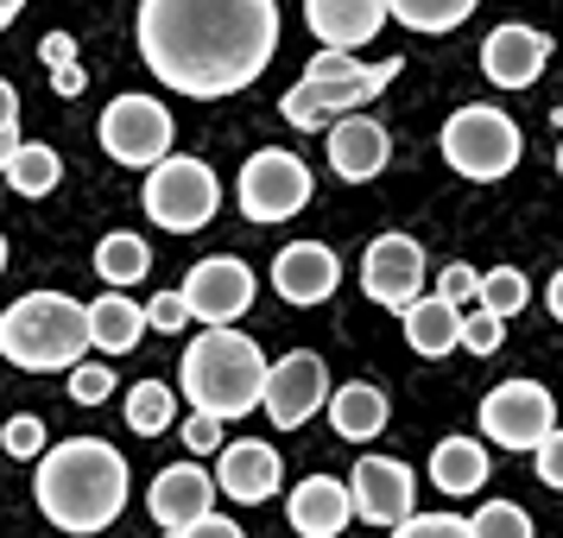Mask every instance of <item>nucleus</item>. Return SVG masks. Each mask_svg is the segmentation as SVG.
I'll return each instance as SVG.
<instances>
[{
	"label": "nucleus",
	"instance_id": "nucleus-1",
	"mask_svg": "<svg viewBox=\"0 0 563 538\" xmlns=\"http://www.w3.org/2000/svg\"><path fill=\"white\" fill-rule=\"evenodd\" d=\"M133 39L165 89L222 102L266 77L279 52V0H140Z\"/></svg>",
	"mask_w": 563,
	"mask_h": 538
},
{
	"label": "nucleus",
	"instance_id": "nucleus-2",
	"mask_svg": "<svg viewBox=\"0 0 563 538\" xmlns=\"http://www.w3.org/2000/svg\"><path fill=\"white\" fill-rule=\"evenodd\" d=\"M128 487H133L128 457L108 437H64L32 469L38 513L52 519L57 532H77V538L108 532L121 519V507H128Z\"/></svg>",
	"mask_w": 563,
	"mask_h": 538
},
{
	"label": "nucleus",
	"instance_id": "nucleus-3",
	"mask_svg": "<svg viewBox=\"0 0 563 538\" xmlns=\"http://www.w3.org/2000/svg\"><path fill=\"white\" fill-rule=\"evenodd\" d=\"M266 393V355L254 336L241 330H203L197 342H184L178 361V399H190V411L203 418H247Z\"/></svg>",
	"mask_w": 563,
	"mask_h": 538
},
{
	"label": "nucleus",
	"instance_id": "nucleus-4",
	"mask_svg": "<svg viewBox=\"0 0 563 538\" xmlns=\"http://www.w3.org/2000/svg\"><path fill=\"white\" fill-rule=\"evenodd\" d=\"M0 355L20 374H70L89 361V305L70 292H26L0 310Z\"/></svg>",
	"mask_w": 563,
	"mask_h": 538
},
{
	"label": "nucleus",
	"instance_id": "nucleus-5",
	"mask_svg": "<svg viewBox=\"0 0 563 538\" xmlns=\"http://www.w3.org/2000/svg\"><path fill=\"white\" fill-rule=\"evenodd\" d=\"M399 70H406L399 57L361 64V57H349V52H317L305 64V77L285 89L279 114L291 121V128H330V121H342V114H361Z\"/></svg>",
	"mask_w": 563,
	"mask_h": 538
},
{
	"label": "nucleus",
	"instance_id": "nucleus-6",
	"mask_svg": "<svg viewBox=\"0 0 563 538\" xmlns=\"http://www.w3.org/2000/svg\"><path fill=\"white\" fill-rule=\"evenodd\" d=\"M437 146H443V165L456 172V178H475V184H494L507 178L519 153H526V140H519V121H512L507 108L494 102H468L456 108L443 133H437Z\"/></svg>",
	"mask_w": 563,
	"mask_h": 538
},
{
	"label": "nucleus",
	"instance_id": "nucleus-7",
	"mask_svg": "<svg viewBox=\"0 0 563 538\" xmlns=\"http://www.w3.org/2000/svg\"><path fill=\"white\" fill-rule=\"evenodd\" d=\"M140 209H146L153 229H165V234H197V229L216 222V209H222V184H216V172H209L203 158L172 153V158H158L153 172H146V184H140Z\"/></svg>",
	"mask_w": 563,
	"mask_h": 538
},
{
	"label": "nucleus",
	"instance_id": "nucleus-8",
	"mask_svg": "<svg viewBox=\"0 0 563 538\" xmlns=\"http://www.w3.org/2000/svg\"><path fill=\"white\" fill-rule=\"evenodd\" d=\"M310 190H317V178H310L305 158L285 153V146H260V153L241 165V178H234V204H241L247 222L273 229V222H291V216L310 204Z\"/></svg>",
	"mask_w": 563,
	"mask_h": 538
},
{
	"label": "nucleus",
	"instance_id": "nucleus-9",
	"mask_svg": "<svg viewBox=\"0 0 563 538\" xmlns=\"http://www.w3.org/2000/svg\"><path fill=\"white\" fill-rule=\"evenodd\" d=\"M96 140H102V153L114 158V165H128V172H153L158 158H172L178 128H172V108L158 102V96L128 89V96H114V102L102 108Z\"/></svg>",
	"mask_w": 563,
	"mask_h": 538
},
{
	"label": "nucleus",
	"instance_id": "nucleus-10",
	"mask_svg": "<svg viewBox=\"0 0 563 538\" xmlns=\"http://www.w3.org/2000/svg\"><path fill=\"white\" fill-rule=\"evenodd\" d=\"M558 431V393H544L538 381H500L494 393L482 399V437L500 443V450H538L544 437Z\"/></svg>",
	"mask_w": 563,
	"mask_h": 538
},
{
	"label": "nucleus",
	"instance_id": "nucleus-11",
	"mask_svg": "<svg viewBox=\"0 0 563 538\" xmlns=\"http://www.w3.org/2000/svg\"><path fill=\"white\" fill-rule=\"evenodd\" d=\"M178 292H184V310H190L203 330H234V323L247 317V305H254V266L234 260V254H209L184 273Z\"/></svg>",
	"mask_w": 563,
	"mask_h": 538
},
{
	"label": "nucleus",
	"instance_id": "nucleus-12",
	"mask_svg": "<svg viewBox=\"0 0 563 538\" xmlns=\"http://www.w3.org/2000/svg\"><path fill=\"white\" fill-rule=\"evenodd\" d=\"M330 406V367L310 349H291V355L266 361V393H260V411L273 418V431H298L317 411Z\"/></svg>",
	"mask_w": 563,
	"mask_h": 538
},
{
	"label": "nucleus",
	"instance_id": "nucleus-13",
	"mask_svg": "<svg viewBox=\"0 0 563 538\" xmlns=\"http://www.w3.org/2000/svg\"><path fill=\"white\" fill-rule=\"evenodd\" d=\"M349 507H355V519L380 526V532L406 526L411 513H418V475H411V462L361 457L355 475H349Z\"/></svg>",
	"mask_w": 563,
	"mask_h": 538
},
{
	"label": "nucleus",
	"instance_id": "nucleus-14",
	"mask_svg": "<svg viewBox=\"0 0 563 538\" xmlns=\"http://www.w3.org/2000/svg\"><path fill=\"white\" fill-rule=\"evenodd\" d=\"M361 292L386 310H411L424 298V248L411 234H374L361 254Z\"/></svg>",
	"mask_w": 563,
	"mask_h": 538
},
{
	"label": "nucleus",
	"instance_id": "nucleus-15",
	"mask_svg": "<svg viewBox=\"0 0 563 538\" xmlns=\"http://www.w3.org/2000/svg\"><path fill=\"white\" fill-rule=\"evenodd\" d=\"M285 487V462L273 443H260V437H234L222 443V457H216V494H229L241 507H260V501H273Z\"/></svg>",
	"mask_w": 563,
	"mask_h": 538
},
{
	"label": "nucleus",
	"instance_id": "nucleus-16",
	"mask_svg": "<svg viewBox=\"0 0 563 538\" xmlns=\"http://www.w3.org/2000/svg\"><path fill=\"white\" fill-rule=\"evenodd\" d=\"M544 64H551V39L538 26L507 20V26H494L482 39V77L494 83V89H532V83L544 77Z\"/></svg>",
	"mask_w": 563,
	"mask_h": 538
},
{
	"label": "nucleus",
	"instance_id": "nucleus-17",
	"mask_svg": "<svg viewBox=\"0 0 563 538\" xmlns=\"http://www.w3.org/2000/svg\"><path fill=\"white\" fill-rule=\"evenodd\" d=\"M323 146H330V172L342 184H367L393 165V133L374 114H342V121H330L323 128Z\"/></svg>",
	"mask_w": 563,
	"mask_h": 538
},
{
	"label": "nucleus",
	"instance_id": "nucleus-18",
	"mask_svg": "<svg viewBox=\"0 0 563 538\" xmlns=\"http://www.w3.org/2000/svg\"><path fill=\"white\" fill-rule=\"evenodd\" d=\"M146 507H153V519L165 532H184V526H197L203 513H216V475H209L203 462H172V469L153 475Z\"/></svg>",
	"mask_w": 563,
	"mask_h": 538
},
{
	"label": "nucleus",
	"instance_id": "nucleus-19",
	"mask_svg": "<svg viewBox=\"0 0 563 538\" xmlns=\"http://www.w3.org/2000/svg\"><path fill=\"white\" fill-rule=\"evenodd\" d=\"M335 285H342V260H335V248H323V241H291V248H279V260H273V292H279L285 305H323Z\"/></svg>",
	"mask_w": 563,
	"mask_h": 538
},
{
	"label": "nucleus",
	"instance_id": "nucleus-20",
	"mask_svg": "<svg viewBox=\"0 0 563 538\" xmlns=\"http://www.w3.org/2000/svg\"><path fill=\"white\" fill-rule=\"evenodd\" d=\"M285 519H291V532L298 538H342L349 532V482H335V475H305V482L285 494Z\"/></svg>",
	"mask_w": 563,
	"mask_h": 538
},
{
	"label": "nucleus",
	"instance_id": "nucleus-21",
	"mask_svg": "<svg viewBox=\"0 0 563 538\" xmlns=\"http://www.w3.org/2000/svg\"><path fill=\"white\" fill-rule=\"evenodd\" d=\"M305 26L323 39V52L355 57L367 39H380L386 0H305Z\"/></svg>",
	"mask_w": 563,
	"mask_h": 538
},
{
	"label": "nucleus",
	"instance_id": "nucleus-22",
	"mask_svg": "<svg viewBox=\"0 0 563 538\" xmlns=\"http://www.w3.org/2000/svg\"><path fill=\"white\" fill-rule=\"evenodd\" d=\"M386 418H393V406H386V393L374 381L330 386V425L342 443H374L386 431Z\"/></svg>",
	"mask_w": 563,
	"mask_h": 538
},
{
	"label": "nucleus",
	"instance_id": "nucleus-23",
	"mask_svg": "<svg viewBox=\"0 0 563 538\" xmlns=\"http://www.w3.org/2000/svg\"><path fill=\"white\" fill-rule=\"evenodd\" d=\"M140 336H146V305H140V298L102 292V298L89 305V349H102V355H133Z\"/></svg>",
	"mask_w": 563,
	"mask_h": 538
},
{
	"label": "nucleus",
	"instance_id": "nucleus-24",
	"mask_svg": "<svg viewBox=\"0 0 563 538\" xmlns=\"http://www.w3.org/2000/svg\"><path fill=\"white\" fill-rule=\"evenodd\" d=\"M487 443H475V437H443L431 450V487L437 494H475V487H487Z\"/></svg>",
	"mask_w": 563,
	"mask_h": 538
},
{
	"label": "nucleus",
	"instance_id": "nucleus-25",
	"mask_svg": "<svg viewBox=\"0 0 563 538\" xmlns=\"http://www.w3.org/2000/svg\"><path fill=\"white\" fill-rule=\"evenodd\" d=\"M406 317V342H411V355H424V361H443L450 349H456V336H462V310H450L437 292H424L411 310H399Z\"/></svg>",
	"mask_w": 563,
	"mask_h": 538
},
{
	"label": "nucleus",
	"instance_id": "nucleus-26",
	"mask_svg": "<svg viewBox=\"0 0 563 538\" xmlns=\"http://www.w3.org/2000/svg\"><path fill=\"white\" fill-rule=\"evenodd\" d=\"M96 273H102L114 292H133V285L153 273V241H140L133 229H114L96 241Z\"/></svg>",
	"mask_w": 563,
	"mask_h": 538
},
{
	"label": "nucleus",
	"instance_id": "nucleus-27",
	"mask_svg": "<svg viewBox=\"0 0 563 538\" xmlns=\"http://www.w3.org/2000/svg\"><path fill=\"white\" fill-rule=\"evenodd\" d=\"M475 7H482V0H386V20H399L406 32L437 39V32H456Z\"/></svg>",
	"mask_w": 563,
	"mask_h": 538
},
{
	"label": "nucleus",
	"instance_id": "nucleus-28",
	"mask_svg": "<svg viewBox=\"0 0 563 538\" xmlns=\"http://www.w3.org/2000/svg\"><path fill=\"white\" fill-rule=\"evenodd\" d=\"M57 178H64V158L45 146V140H20V153L7 158V184L20 197H52Z\"/></svg>",
	"mask_w": 563,
	"mask_h": 538
},
{
	"label": "nucleus",
	"instance_id": "nucleus-29",
	"mask_svg": "<svg viewBox=\"0 0 563 538\" xmlns=\"http://www.w3.org/2000/svg\"><path fill=\"white\" fill-rule=\"evenodd\" d=\"M172 418H178V393L165 381H140L128 386V431L133 437H158L172 431Z\"/></svg>",
	"mask_w": 563,
	"mask_h": 538
},
{
	"label": "nucleus",
	"instance_id": "nucleus-30",
	"mask_svg": "<svg viewBox=\"0 0 563 538\" xmlns=\"http://www.w3.org/2000/svg\"><path fill=\"white\" fill-rule=\"evenodd\" d=\"M526 298H532V285H526V273L519 266H494V273H482V298H475V310H487V317H519L526 310Z\"/></svg>",
	"mask_w": 563,
	"mask_h": 538
},
{
	"label": "nucleus",
	"instance_id": "nucleus-31",
	"mask_svg": "<svg viewBox=\"0 0 563 538\" xmlns=\"http://www.w3.org/2000/svg\"><path fill=\"white\" fill-rule=\"evenodd\" d=\"M468 538H532V513L512 501H482L468 519Z\"/></svg>",
	"mask_w": 563,
	"mask_h": 538
},
{
	"label": "nucleus",
	"instance_id": "nucleus-32",
	"mask_svg": "<svg viewBox=\"0 0 563 538\" xmlns=\"http://www.w3.org/2000/svg\"><path fill=\"white\" fill-rule=\"evenodd\" d=\"M0 443H7V457H20V462H38L52 450V437H45V425H38L32 411H13V418L0 425Z\"/></svg>",
	"mask_w": 563,
	"mask_h": 538
},
{
	"label": "nucleus",
	"instance_id": "nucleus-33",
	"mask_svg": "<svg viewBox=\"0 0 563 538\" xmlns=\"http://www.w3.org/2000/svg\"><path fill=\"white\" fill-rule=\"evenodd\" d=\"M437 298L450 310H475V298H482V273L468 266V260H450L443 273H437Z\"/></svg>",
	"mask_w": 563,
	"mask_h": 538
},
{
	"label": "nucleus",
	"instance_id": "nucleus-34",
	"mask_svg": "<svg viewBox=\"0 0 563 538\" xmlns=\"http://www.w3.org/2000/svg\"><path fill=\"white\" fill-rule=\"evenodd\" d=\"M108 393H114V367L108 361H77L70 367V399L77 406H102Z\"/></svg>",
	"mask_w": 563,
	"mask_h": 538
},
{
	"label": "nucleus",
	"instance_id": "nucleus-35",
	"mask_svg": "<svg viewBox=\"0 0 563 538\" xmlns=\"http://www.w3.org/2000/svg\"><path fill=\"white\" fill-rule=\"evenodd\" d=\"M500 336H507V323H500V317H487V310H462L456 349H468V355H494V349H500Z\"/></svg>",
	"mask_w": 563,
	"mask_h": 538
},
{
	"label": "nucleus",
	"instance_id": "nucleus-36",
	"mask_svg": "<svg viewBox=\"0 0 563 538\" xmlns=\"http://www.w3.org/2000/svg\"><path fill=\"white\" fill-rule=\"evenodd\" d=\"M386 538H468L462 513H411L406 526H393Z\"/></svg>",
	"mask_w": 563,
	"mask_h": 538
},
{
	"label": "nucleus",
	"instance_id": "nucleus-37",
	"mask_svg": "<svg viewBox=\"0 0 563 538\" xmlns=\"http://www.w3.org/2000/svg\"><path fill=\"white\" fill-rule=\"evenodd\" d=\"M178 437H184V450H190V462L222 457V443H229V437H222V418H203V411H190Z\"/></svg>",
	"mask_w": 563,
	"mask_h": 538
},
{
	"label": "nucleus",
	"instance_id": "nucleus-38",
	"mask_svg": "<svg viewBox=\"0 0 563 538\" xmlns=\"http://www.w3.org/2000/svg\"><path fill=\"white\" fill-rule=\"evenodd\" d=\"M184 323H190V310H184V292H158L153 305H146V330H158V336H178Z\"/></svg>",
	"mask_w": 563,
	"mask_h": 538
},
{
	"label": "nucleus",
	"instance_id": "nucleus-39",
	"mask_svg": "<svg viewBox=\"0 0 563 538\" xmlns=\"http://www.w3.org/2000/svg\"><path fill=\"white\" fill-rule=\"evenodd\" d=\"M532 462H538V482H544V487H563V425L532 450Z\"/></svg>",
	"mask_w": 563,
	"mask_h": 538
},
{
	"label": "nucleus",
	"instance_id": "nucleus-40",
	"mask_svg": "<svg viewBox=\"0 0 563 538\" xmlns=\"http://www.w3.org/2000/svg\"><path fill=\"white\" fill-rule=\"evenodd\" d=\"M38 64H45V70L77 64V39H70V32H45V39H38Z\"/></svg>",
	"mask_w": 563,
	"mask_h": 538
},
{
	"label": "nucleus",
	"instance_id": "nucleus-41",
	"mask_svg": "<svg viewBox=\"0 0 563 538\" xmlns=\"http://www.w3.org/2000/svg\"><path fill=\"white\" fill-rule=\"evenodd\" d=\"M172 538H247L234 519H222V513H203L197 526H184V532H172Z\"/></svg>",
	"mask_w": 563,
	"mask_h": 538
},
{
	"label": "nucleus",
	"instance_id": "nucleus-42",
	"mask_svg": "<svg viewBox=\"0 0 563 538\" xmlns=\"http://www.w3.org/2000/svg\"><path fill=\"white\" fill-rule=\"evenodd\" d=\"M0 133H20V89L0 77Z\"/></svg>",
	"mask_w": 563,
	"mask_h": 538
},
{
	"label": "nucleus",
	"instance_id": "nucleus-43",
	"mask_svg": "<svg viewBox=\"0 0 563 538\" xmlns=\"http://www.w3.org/2000/svg\"><path fill=\"white\" fill-rule=\"evenodd\" d=\"M52 89L70 102V96H82L89 89V77H82V64H64V70H52Z\"/></svg>",
	"mask_w": 563,
	"mask_h": 538
},
{
	"label": "nucleus",
	"instance_id": "nucleus-44",
	"mask_svg": "<svg viewBox=\"0 0 563 538\" xmlns=\"http://www.w3.org/2000/svg\"><path fill=\"white\" fill-rule=\"evenodd\" d=\"M544 305H551V317L563 323V266L551 273V285H544Z\"/></svg>",
	"mask_w": 563,
	"mask_h": 538
},
{
	"label": "nucleus",
	"instance_id": "nucleus-45",
	"mask_svg": "<svg viewBox=\"0 0 563 538\" xmlns=\"http://www.w3.org/2000/svg\"><path fill=\"white\" fill-rule=\"evenodd\" d=\"M20 13H26V0H0V32L13 26V20H20Z\"/></svg>",
	"mask_w": 563,
	"mask_h": 538
},
{
	"label": "nucleus",
	"instance_id": "nucleus-46",
	"mask_svg": "<svg viewBox=\"0 0 563 538\" xmlns=\"http://www.w3.org/2000/svg\"><path fill=\"white\" fill-rule=\"evenodd\" d=\"M20 153V133H0V172H7V158Z\"/></svg>",
	"mask_w": 563,
	"mask_h": 538
},
{
	"label": "nucleus",
	"instance_id": "nucleus-47",
	"mask_svg": "<svg viewBox=\"0 0 563 538\" xmlns=\"http://www.w3.org/2000/svg\"><path fill=\"white\" fill-rule=\"evenodd\" d=\"M0 273H7V234H0Z\"/></svg>",
	"mask_w": 563,
	"mask_h": 538
},
{
	"label": "nucleus",
	"instance_id": "nucleus-48",
	"mask_svg": "<svg viewBox=\"0 0 563 538\" xmlns=\"http://www.w3.org/2000/svg\"><path fill=\"white\" fill-rule=\"evenodd\" d=\"M558 178H563V140H558Z\"/></svg>",
	"mask_w": 563,
	"mask_h": 538
},
{
	"label": "nucleus",
	"instance_id": "nucleus-49",
	"mask_svg": "<svg viewBox=\"0 0 563 538\" xmlns=\"http://www.w3.org/2000/svg\"><path fill=\"white\" fill-rule=\"evenodd\" d=\"M165 538H172V532H165Z\"/></svg>",
	"mask_w": 563,
	"mask_h": 538
}]
</instances>
